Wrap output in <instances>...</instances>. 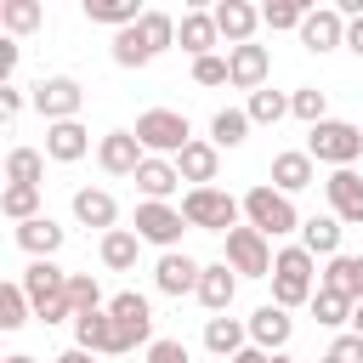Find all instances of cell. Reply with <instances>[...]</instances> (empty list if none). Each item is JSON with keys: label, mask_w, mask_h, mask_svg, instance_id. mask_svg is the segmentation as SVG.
I'll return each mask as SVG.
<instances>
[{"label": "cell", "mask_w": 363, "mask_h": 363, "mask_svg": "<svg viewBox=\"0 0 363 363\" xmlns=\"http://www.w3.org/2000/svg\"><path fill=\"white\" fill-rule=\"evenodd\" d=\"M318 255L312 250H301V244H289V250H278L272 255V301L284 306V312H295V306H312V295H318Z\"/></svg>", "instance_id": "obj_1"}, {"label": "cell", "mask_w": 363, "mask_h": 363, "mask_svg": "<svg viewBox=\"0 0 363 363\" xmlns=\"http://www.w3.org/2000/svg\"><path fill=\"white\" fill-rule=\"evenodd\" d=\"M244 221H250L255 233H267V238H284V233H301V216H295V199H289V193H278L272 182H255V187L244 193Z\"/></svg>", "instance_id": "obj_2"}, {"label": "cell", "mask_w": 363, "mask_h": 363, "mask_svg": "<svg viewBox=\"0 0 363 363\" xmlns=\"http://www.w3.org/2000/svg\"><path fill=\"white\" fill-rule=\"evenodd\" d=\"M108 318H113V357H125L136 346H153V306H147V295L119 289L108 301Z\"/></svg>", "instance_id": "obj_3"}, {"label": "cell", "mask_w": 363, "mask_h": 363, "mask_svg": "<svg viewBox=\"0 0 363 363\" xmlns=\"http://www.w3.org/2000/svg\"><path fill=\"white\" fill-rule=\"evenodd\" d=\"M136 142H142V153H153V159H176V153L193 142V125H187V113H176V108H147V113H136Z\"/></svg>", "instance_id": "obj_4"}, {"label": "cell", "mask_w": 363, "mask_h": 363, "mask_svg": "<svg viewBox=\"0 0 363 363\" xmlns=\"http://www.w3.org/2000/svg\"><path fill=\"white\" fill-rule=\"evenodd\" d=\"M182 216H187V227H204V233L227 238L238 227V216H244V199H233L221 187H187L182 193Z\"/></svg>", "instance_id": "obj_5"}, {"label": "cell", "mask_w": 363, "mask_h": 363, "mask_svg": "<svg viewBox=\"0 0 363 363\" xmlns=\"http://www.w3.org/2000/svg\"><path fill=\"white\" fill-rule=\"evenodd\" d=\"M306 153L312 164H335V170H352V159L363 153V130L352 119H323L306 130Z\"/></svg>", "instance_id": "obj_6"}, {"label": "cell", "mask_w": 363, "mask_h": 363, "mask_svg": "<svg viewBox=\"0 0 363 363\" xmlns=\"http://www.w3.org/2000/svg\"><path fill=\"white\" fill-rule=\"evenodd\" d=\"M34 113L45 119V125H62V119H79V108H85V91H79V79L74 74H45V79H34Z\"/></svg>", "instance_id": "obj_7"}, {"label": "cell", "mask_w": 363, "mask_h": 363, "mask_svg": "<svg viewBox=\"0 0 363 363\" xmlns=\"http://www.w3.org/2000/svg\"><path fill=\"white\" fill-rule=\"evenodd\" d=\"M221 261H227L238 278H272V244H267V233H255V227H233Z\"/></svg>", "instance_id": "obj_8"}, {"label": "cell", "mask_w": 363, "mask_h": 363, "mask_svg": "<svg viewBox=\"0 0 363 363\" xmlns=\"http://www.w3.org/2000/svg\"><path fill=\"white\" fill-rule=\"evenodd\" d=\"M182 227H187L182 204H153V199H142V204H136V238H142V244L176 250V244H182Z\"/></svg>", "instance_id": "obj_9"}, {"label": "cell", "mask_w": 363, "mask_h": 363, "mask_svg": "<svg viewBox=\"0 0 363 363\" xmlns=\"http://www.w3.org/2000/svg\"><path fill=\"white\" fill-rule=\"evenodd\" d=\"M199 272H204V267H199L187 250H164V255L153 261V289H159V295H176V301H182V295H199Z\"/></svg>", "instance_id": "obj_10"}, {"label": "cell", "mask_w": 363, "mask_h": 363, "mask_svg": "<svg viewBox=\"0 0 363 363\" xmlns=\"http://www.w3.org/2000/svg\"><path fill=\"white\" fill-rule=\"evenodd\" d=\"M244 323H250V346H261V352H272V357H278V352L289 346V335H295V318H289V312H284L278 301L255 306V312H250Z\"/></svg>", "instance_id": "obj_11"}, {"label": "cell", "mask_w": 363, "mask_h": 363, "mask_svg": "<svg viewBox=\"0 0 363 363\" xmlns=\"http://www.w3.org/2000/svg\"><path fill=\"white\" fill-rule=\"evenodd\" d=\"M323 193H329V216L340 227H363V176L357 170H329Z\"/></svg>", "instance_id": "obj_12"}, {"label": "cell", "mask_w": 363, "mask_h": 363, "mask_svg": "<svg viewBox=\"0 0 363 363\" xmlns=\"http://www.w3.org/2000/svg\"><path fill=\"white\" fill-rule=\"evenodd\" d=\"M227 74H233V85H238V91H250V96H255V91H267L272 51H267V45H255V40H250V45H233V51H227Z\"/></svg>", "instance_id": "obj_13"}, {"label": "cell", "mask_w": 363, "mask_h": 363, "mask_svg": "<svg viewBox=\"0 0 363 363\" xmlns=\"http://www.w3.org/2000/svg\"><path fill=\"white\" fill-rule=\"evenodd\" d=\"M142 142H136V130H108L102 142H96V164L108 170V176H130L136 182V170H142Z\"/></svg>", "instance_id": "obj_14"}, {"label": "cell", "mask_w": 363, "mask_h": 363, "mask_svg": "<svg viewBox=\"0 0 363 363\" xmlns=\"http://www.w3.org/2000/svg\"><path fill=\"white\" fill-rule=\"evenodd\" d=\"M210 17H216V28H221L227 51H233V45H250V40H255V28H261V11H255L250 0H216V6H210Z\"/></svg>", "instance_id": "obj_15"}, {"label": "cell", "mask_w": 363, "mask_h": 363, "mask_svg": "<svg viewBox=\"0 0 363 363\" xmlns=\"http://www.w3.org/2000/svg\"><path fill=\"white\" fill-rule=\"evenodd\" d=\"M301 45H306L312 57H323V51L346 45V17H340L335 6H312V11H306V23H301Z\"/></svg>", "instance_id": "obj_16"}, {"label": "cell", "mask_w": 363, "mask_h": 363, "mask_svg": "<svg viewBox=\"0 0 363 363\" xmlns=\"http://www.w3.org/2000/svg\"><path fill=\"white\" fill-rule=\"evenodd\" d=\"M23 289H28L34 318H40L45 306H57V301L68 295V272H62L57 261H28V267H23Z\"/></svg>", "instance_id": "obj_17"}, {"label": "cell", "mask_w": 363, "mask_h": 363, "mask_svg": "<svg viewBox=\"0 0 363 363\" xmlns=\"http://www.w3.org/2000/svg\"><path fill=\"white\" fill-rule=\"evenodd\" d=\"M233 295H238V272H233L227 261H210V267L199 272V306H204L210 318H221V312H233Z\"/></svg>", "instance_id": "obj_18"}, {"label": "cell", "mask_w": 363, "mask_h": 363, "mask_svg": "<svg viewBox=\"0 0 363 363\" xmlns=\"http://www.w3.org/2000/svg\"><path fill=\"white\" fill-rule=\"evenodd\" d=\"M312 182H318V164H312V153H306V147L272 153V187H278V193H289V199H295V193H306Z\"/></svg>", "instance_id": "obj_19"}, {"label": "cell", "mask_w": 363, "mask_h": 363, "mask_svg": "<svg viewBox=\"0 0 363 363\" xmlns=\"http://www.w3.org/2000/svg\"><path fill=\"white\" fill-rule=\"evenodd\" d=\"M176 40H182V51L199 62V57H216V45H221V28H216V17H210V11H182V23H176Z\"/></svg>", "instance_id": "obj_20"}, {"label": "cell", "mask_w": 363, "mask_h": 363, "mask_svg": "<svg viewBox=\"0 0 363 363\" xmlns=\"http://www.w3.org/2000/svg\"><path fill=\"white\" fill-rule=\"evenodd\" d=\"M74 221L79 227H96V233H113L119 221V204L108 187H74Z\"/></svg>", "instance_id": "obj_21"}, {"label": "cell", "mask_w": 363, "mask_h": 363, "mask_svg": "<svg viewBox=\"0 0 363 363\" xmlns=\"http://www.w3.org/2000/svg\"><path fill=\"white\" fill-rule=\"evenodd\" d=\"M85 153H91V130H85L79 119L45 125V159H57V164H74V159H85Z\"/></svg>", "instance_id": "obj_22"}, {"label": "cell", "mask_w": 363, "mask_h": 363, "mask_svg": "<svg viewBox=\"0 0 363 363\" xmlns=\"http://www.w3.org/2000/svg\"><path fill=\"white\" fill-rule=\"evenodd\" d=\"M176 170H182V182H193V187H210V182H216V170H221V147L193 136V142L176 153Z\"/></svg>", "instance_id": "obj_23"}, {"label": "cell", "mask_w": 363, "mask_h": 363, "mask_svg": "<svg viewBox=\"0 0 363 363\" xmlns=\"http://www.w3.org/2000/svg\"><path fill=\"white\" fill-rule=\"evenodd\" d=\"M136 187H142V199H153V204H170V193L182 187V170H176V159H142V170H136Z\"/></svg>", "instance_id": "obj_24"}, {"label": "cell", "mask_w": 363, "mask_h": 363, "mask_svg": "<svg viewBox=\"0 0 363 363\" xmlns=\"http://www.w3.org/2000/svg\"><path fill=\"white\" fill-rule=\"evenodd\" d=\"M204 346L233 363V357L250 346V323H244V318H227V312H221V318H204Z\"/></svg>", "instance_id": "obj_25"}, {"label": "cell", "mask_w": 363, "mask_h": 363, "mask_svg": "<svg viewBox=\"0 0 363 363\" xmlns=\"http://www.w3.org/2000/svg\"><path fill=\"white\" fill-rule=\"evenodd\" d=\"M62 238H68V233H62L51 216H34V221H23V227H17V244H23L34 261H51V255L62 250Z\"/></svg>", "instance_id": "obj_26"}, {"label": "cell", "mask_w": 363, "mask_h": 363, "mask_svg": "<svg viewBox=\"0 0 363 363\" xmlns=\"http://www.w3.org/2000/svg\"><path fill=\"white\" fill-rule=\"evenodd\" d=\"M96 255H102V267H108V272H130V267H136V255H142L136 227H113V233H102Z\"/></svg>", "instance_id": "obj_27"}, {"label": "cell", "mask_w": 363, "mask_h": 363, "mask_svg": "<svg viewBox=\"0 0 363 363\" xmlns=\"http://www.w3.org/2000/svg\"><path fill=\"white\" fill-rule=\"evenodd\" d=\"M74 346H85V352H96V357H113V318H108V306L74 318Z\"/></svg>", "instance_id": "obj_28"}, {"label": "cell", "mask_w": 363, "mask_h": 363, "mask_svg": "<svg viewBox=\"0 0 363 363\" xmlns=\"http://www.w3.org/2000/svg\"><path fill=\"white\" fill-rule=\"evenodd\" d=\"M318 284H323V289H340V295L357 306V301H363V255H335V261L318 272Z\"/></svg>", "instance_id": "obj_29"}, {"label": "cell", "mask_w": 363, "mask_h": 363, "mask_svg": "<svg viewBox=\"0 0 363 363\" xmlns=\"http://www.w3.org/2000/svg\"><path fill=\"white\" fill-rule=\"evenodd\" d=\"M340 233H346V227H340L335 216H306V221H301V250L335 261V255H340Z\"/></svg>", "instance_id": "obj_30"}, {"label": "cell", "mask_w": 363, "mask_h": 363, "mask_svg": "<svg viewBox=\"0 0 363 363\" xmlns=\"http://www.w3.org/2000/svg\"><path fill=\"white\" fill-rule=\"evenodd\" d=\"M85 17H91V23H108V28L119 34V28L142 23V6H136V0H85Z\"/></svg>", "instance_id": "obj_31"}, {"label": "cell", "mask_w": 363, "mask_h": 363, "mask_svg": "<svg viewBox=\"0 0 363 363\" xmlns=\"http://www.w3.org/2000/svg\"><path fill=\"white\" fill-rule=\"evenodd\" d=\"M45 23V6L40 0H0V28L6 34H34Z\"/></svg>", "instance_id": "obj_32"}, {"label": "cell", "mask_w": 363, "mask_h": 363, "mask_svg": "<svg viewBox=\"0 0 363 363\" xmlns=\"http://www.w3.org/2000/svg\"><path fill=\"white\" fill-rule=\"evenodd\" d=\"M40 176H45V153H40V147H11V153H6V182L40 187Z\"/></svg>", "instance_id": "obj_33"}, {"label": "cell", "mask_w": 363, "mask_h": 363, "mask_svg": "<svg viewBox=\"0 0 363 363\" xmlns=\"http://www.w3.org/2000/svg\"><path fill=\"white\" fill-rule=\"evenodd\" d=\"M136 34H142V45L159 57V51H170V45H176V17H170V11H142Z\"/></svg>", "instance_id": "obj_34"}, {"label": "cell", "mask_w": 363, "mask_h": 363, "mask_svg": "<svg viewBox=\"0 0 363 363\" xmlns=\"http://www.w3.org/2000/svg\"><path fill=\"white\" fill-rule=\"evenodd\" d=\"M0 216L6 221H34L40 216V187H17V182H6V193H0Z\"/></svg>", "instance_id": "obj_35"}, {"label": "cell", "mask_w": 363, "mask_h": 363, "mask_svg": "<svg viewBox=\"0 0 363 363\" xmlns=\"http://www.w3.org/2000/svg\"><path fill=\"white\" fill-rule=\"evenodd\" d=\"M244 136H250V113H244V108H221V113L210 119V142H216V147H238Z\"/></svg>", "instance_id": "obj_36"}, {"label": "cell", "mask_w": 363, "mask_h": 363, "mask_svg": "<svg viewBox=\"0 0 363 363\" xmlns=\"http://www.w3.org/2000/svg\"><path fill=\"white\" fill-rule=\"evenodd\" d=\"M312 318H318L323 329H340V323H352V301H346L340 289H323V284H318V295H312Z\"/></svg>", "instance_id": "obj_37"}, {"label": "cell", "mask_w": 363, "mask_h": 363, "mask_svg": "<svg viewBox=\"0 0 363 363\" xmlns=\"http://www.w3.org/2000/svg\"><path fill=\"white\" fill-rule=\"evenodd\" d=\"M289 113H295V119H306V125H323V119H329V91H318V85L289 91Z\"/></svg>", "instance_id": "obj_38"}, {"label": "cell", "mask_w": 363, "mask_h": 363, "mask_svg": "<svg viewBox=\"0 0 363 363\" xmlns=\"http://www.w3.org/2000/svg\"><path fill=\"white\" fill-rule=\"evenodd\" d=\"M28 312H34L28 289H23V284H0V329H23Z\"/></svg>", "instance_id": "obj_39"}, {"label": "cell", "mask_w": 363, "mask_h": 363, "mask_svg": "<svg viewBox=\"0 0 363 363\" xmlns=\"http://www.w3.org/2000/svg\"><path fill=\"white\" fill-rule=\"evenodd\" d=\"M306 11H312L306 0H267V6H261V23H267V28H295V34H301Z\"/></svg>", "instance_id": "obj_40"}, {"label": "cell", "mask_w": 363, "mask_h": 363, "mask_svg": "<svg viewBox=\"0 0 363 363\" xmlns=\"http://www.w3.org/2000/svg\"><path fill=\"white\" fill-rule=\"evenodd\" d=\"M113 62H119V68H147V62H153V51L142 45V34H136V23L113 34Z\"/></svg>", "instance_id": "obj_41"}, {"label": "cell", "mask_w": 363, "mask_h": 363, "mask_svg": "<svg viewBox=\"0 0 363 363\" xmlns=\"http://www.w3.org/2000/svg\"><path fill=\"white\" fill-rule=\"evenodd\" d=\"M68 306H74V318L79 312H102V284L91 272H68Z\"/></svg>", "instance_id": "obj_42"}, {"label": "cell", "mask_w": 363, "mask_h": 363, "mask_svg": "<svg viewBox=\"0 0 363 363\" xmlns=\"http://www.w3.org/2000/svg\"><path fill=\"white\" fill-rule=\"evenodd\" d=\"M244 113H250V125H278V119L289 113V96H284V91H255Z\"/></svg>", "instance_id": "obj_43"}, {"label": "cell", "mask_w": 363, "mask_h": 363, "mask_svg": "<svg viewBox=\"0 0 363 363\" xmlns=\"http://www.w3.org/2000/svg\"><path fill=\"white\" fill-rule=\"evenodd\" d=\"M193 79H199V85H233L227 57H199V62H193Z\"/></svg>", "instance_id": "obj_44"}, {"label": "cell", "mask_w": 363, "mask_h": 363, "mask_svg": "<svg viewBox=\"0 0 363 363\" xmlns=\"http://www.w3.org/2000/svg\"><path fill=\"white\" fill-rule=\"evenodd\" d=\"M329 363H363V335H335V346H329Z\"/></svg>", "instance_id": "obj_45"}, {"label": "cell", "mask_w": 363, "mask_h": 363, "mask_svg": "<svg viewBox=\"0 0 363 363\" xmlns=\"http://www.w3.org/2000/svg\"><path fill=\"white\" fill-rule=\"evenodd\" d=\"M147 363H187V346L182 340H153L147 346Z\"/></svg>", "instance_id": "obj_46"}, {"label": "cell", "mask_w": 363, "mask_h": 363, "mask_svg": "<svg viewBox=\"0 0 363 363\" xmlns=\"http://www.w3.org/2000/svg\"><path fill=\"white\" fill-rule=\"evenodd\" d=\"M11 68H17V40H0V85H11Z\"/></svg>", "instance_id": "obj_47"}, {"label": "cell", "mask_w": 363, "mask_h": 363, "mask_svg": "<svg viewBox=\"0 0 363 363\" xmlns=\"http://www.w3.org/2000/svg\"><path fill=\"white\" fill-rule=\"evenodd\" d=\"M0 113H6V119L23 113V91H17V85H0Z\"/></svg>", "instance_id": "obj_48"}, {"label": "cell", "mask_w": 363, "mask_h": 363, "mask_svg": "<svg viewBox=\"0 0 363 363\" xmlns=\"http://www.w3.org/2000/svg\"><path fill=\"white\" fill-rule=\"evenodd\" d=\"M51 363H96V352H85V346H68V352H57Z\"/></svg>", "instance_id": "obj_49"}, {"label": "cell", "mask_w": 363, "mask_h": 363, "mask_svg": "<svg viewBox=\"0 0 363 363\" xmlns=\"http://www.w3.org/2000/svg\"><path fill=\"white\" fill-rule=\"evenodd\" d=\"M346 51H357V57H363V17H357V23H346Z\"/></svg>", "instance_id": "obj_50"}, {"label": "cell", "mask_w": 363, "mask_h": 363, "mask_svg": "<svg viewBox=\"0 0 363 363\" xmlns=\"http://www.w3.org/2000/svg\"><path fill=\"white\" fill-rule=\"evenodd\" d=\"M233 363H272V352H261V346H244Z\"/></svg>", "instance_id": "obj_51"}, {"label": "cell", "mask_w": 363, "mask_h": 363, "mask_svg": "<svg viewBox=\"0 0 363 363\" xmlns=\"http://www.w3.org/2000/svg\"><path fill=\"white\" fill-rule=\"evenodd\" d=\"M352 335H363V301L352 306Z\"/></svg>", "instance_id": "obj_52"}, {"label": "cell", "mask_w": 363, "mask_h": 363, "mask_svg": "<svg viewBox=\"0 0 363 363\" xmlns=\"http://www.w3.org/2000/svg\"><path fill=\"white\" fill-rule=\"evenodd\" d=\"M6 363H34V357H28V352H11V357H6Z\"/></svg>", "instance_id": "obj_53"}, {"label": "cell", "mask_w": 363, "mask_h": 363, "mask_svg": "<svg viewBox=\"0 0 363 363\" xmlns=\"http://www.w3.org/2000/svg\"><path fill=\"white\" fill-rule=\"evenodd\" d=\"M272 363H295V357H284V352H278V357H272Z\"/></svg>", "instance_id": "obj_54"}, {"label": "cell", "mask_w": 363, "mask_h": 363, "mask_svg": "<svg viewBox=\"0 0 363 363\" xmlns=\"http://www.w3.org/2000/svg\"><path fill=\"white\" fill-rule=\"evenodd\" d=\"M323 363H329V357H323Z\"/></svg>", "instance_id": "obj_55"}]
</instances>
